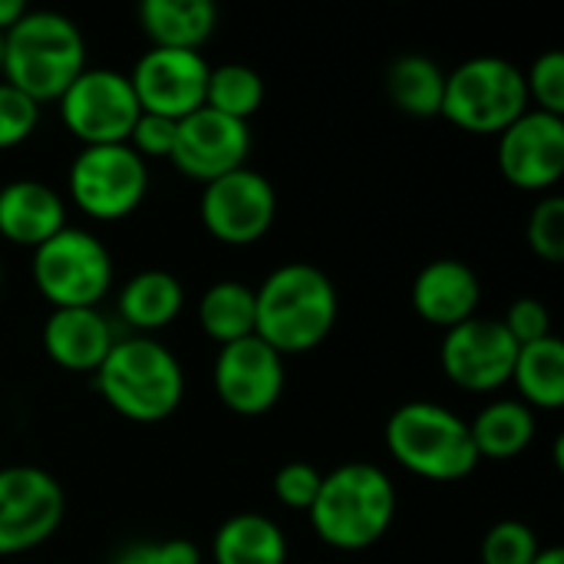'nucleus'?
<instances>
[{
	"instance_id": "1",
	"label": "nucleus",
	"mask_w": 564,
	"mask_h": 564,
	"mask_svg": "<svg viewBox=\"0 0 564 564\" xmlns=\"http://www.w3.org/2000/svg\"><path fill=\"white\" fill-rule=\"evenodd\" d=\"M340 314L337 288L317 264L288 261L254 288V337L281 357L317 350Z\"/></svg>"
},
{
	"instance_id": "2",
	"label": "nucleus",
	"mask_w": 564,
	"mask_h": 564,
	"mask_svg": "<svg viewBox=\"0 0 564 564\" xmlns=\"http://www.w3.org/2000/svg\"><path fill=\"white\" fill-rule=\"evenodd\" d=\"M307 519L327 549L364 552L390 532L397 519V486L373 463H344L324 476Z\"/></svg>"
},
{
	"instance_id": "3",
	"label": "nucleus",
	"mask_w": 564,
	"mask_h": 564,
	"mask_svg": "<svg viewBox=\"0 0 564 564\" xmlns=\"http://www.w3.org/2000/svg\"><path fill=\"white\" fill-rule=\"evenodd\" d=\"M86 69V40L79 26L56 10H26L3 33L0 79L17 86L36 106L56 102Z\"/></svg>"
},
{
	"instance_id": "4",
	"label": "nucleus",
	"mask_w": 564,
	"mask_h": 564,
	"mask_svg": "<svg viewBox=\"0 0 564 564\" xmlns=\"http://www.w3.org/2000/svg\"><path fill=\"white\" fill-rule=\"evenodd\" d=\"M383 440L397 466L426 482H463L482 463L469 420L433 400H410L397 406L387 420Z\"/></svg>"
},
{
	"instance_id": "5",
	"label": "nucleus",
	"mask_w": 564,
	"mask_h": 564,
	"mask_svg": "<svg viewBox=\"0 0 564 564\" xmlns=\"http://www.w3.org/2000/svg\"><path fill=\"white\" fill-rule=\"evenodd\" d=\"M99 397L132 423L169 420L185 397V373L178 357L155 337H122L99 364Z\"/></svg>"
},
{
	"instance_id": "6",
	"label": "nucleus",
	"mask_w": 564,
	"mask_h": 564,
	"mask_svg": "<svg viewBox=\"0 0 564 564\" xmlns=\"http://www.w3.org/2000/svg\"><path fill=\"white\" fill-rule=\"evenodd\" d=\"M529 109L525 73L506 56H473L446 73L443 112L453 126L476 135H499Z\"/></svg>"
},
{
	"instance_id": "7",
	"label": "nucleus",
	"mask_w": 564,
	"mask_h": 564,
	"mask_svg": "<svg viewBox=\"0 0 564 564\" xmlns=\"http://www.w3.org/2000/svg\"><path fill=\"white\" fill-rule=\"evenodd\" d=\"M33 284L53 311L99 307L112 291V254L86 228H63L33 248Z\"/></svg>"
},
{
	"instance_id": "8",
	"label": "nucleus",
	"mask_w": 564,
	"mask_h": 564,
	"mask_svg": "<svg viewBox=\"0 0 564 564\" xmlns=\"http://www.w3.org/2000/svg\"><path fill=\"white\" fill-rule=\"evenodd\" d=\"M69 202L93 221H122L149 195V165L126 145H83L66 172Z\"/></svg>"
},
{
	"instance_id": "9",
	"label": "nucleus",
	"mask_w": 564,
	"mask_h": 564,
	"mask_svg": "<svg viewBox=\"0 0 564 564\" xmlns=\"http://www.w3.org/2000/svg\"><path fill=\"white\" fill-rule=\"evenodd\" d=\"M56 102H59L63 126L83 145L129 142V132L142 116L129 73L109 66H86Z\"/></svg>"
},
{
	"instance_id": "10",
	"label": "nucleus",
	"mask_w": 564,
	"mask_h": 564,
	"mask_svg": "<svg viewBox=\"0 0 564 564\" xmlns=\"http://www.w3.org/2000/svg\"><path fill=\"white\" fill-rule=\"evenodd\" d=\"M66 496L56 476L40 466L0 469V558L40 549L56 535Z\"/></svg>"
},
{
	"instance_id": "11",
	"label": "nucleus",
	"mask_w": 564,
	"mask_h": 564,
	"mask_svg": "<svg viewBox=\"0 0 564 564\" xmlns=\"http://www.w3.org/2000/svg\"><path fill=\"white\" fill-rule=\"evenodd\" d=\"M198 215L205 231L231 248L258 245L278 218V192L258 169H235L202 188Z\"/></svg>"
},
{
	"instance_id": "12",
	"label": "nucleus",
	"mask_w": 564,
	"mask_h": 564,
	"mask_svg": "<svg viewBox=\"0 0 564 564\" xmlns=\"http://www.w3.org/2000/svg\"><path fill=\"white\" fill-rule=\"evenodd\" d=\"M519 344L509 337L499 317H469L446 330L440 344V364L453 387L466 393H496L512 383Z\"/></svg>"
},
{
	"instance_id": "13",
	"label": "nucleus",
	"mask_w": 564,
	"mask_h": 564,
	"mask_svg": "<svg viewBox=\"0 0 564 564\" xmlns=\"http://www.w3.org/2000/svg\"><path fill=\"white\" fill-rule=\"evenodd\" d=\"M496 162L509 185L552 195L564 175V119L542 109H525L509 129L499 132Z\"/></svg>"
},
{
	"instance_id": "14",
	"label": "nucleus",
	"mask_w": 564,
	"mask_h": 564,
	"mask_svg": "<svg viewBox=\"0 0 564 564\" xmlns=\"http://www.w3.org/2000/svg\"><path fill=\"white\" fill-rule=\"evenodd\" d=\"M208 73H212V66L195 50L149 46L135 59L129 83H132V93H135L142 112L182 122L185 116H192L205 106Z\"/></svg>"
},
{
	"instance_id": "15",
	"label": "nucleus",
	"mask_w": 564,
	"mask_h": 564,
	"mask_svg": "<svg viewBox=\"0 0 564 564\" xmlns=\"http://www.w3.org/2000/svg\"><path fill=\"white\" fill-rule=\"evenodd\" d=\"M215 397L238 416H264L278 406L288 373L284 357L271 350L261 337H245L218 347L212 367Z\"/></svg>"
},
{
	"instance_id": "16",
	"label": "nucleus",
	"mask_w": 564,
	"mask_h": 564,
	"mask_svg": "<svg viewBox=\"0 0 564 564\" xmlns=\"http://www.w3.org/2000/svg\"><path fill=\"white\" fill-rule=\"evenodd\" d=\"M251 155V129L248 122L228 119L212 109H198L185 116L175 129L172 165L192 182H215L235 169H245Z\"/></svg>"
},
{
	"instance_id": "17",
	"label": "nucleus",
	"mask_w": 564,
	"mask_h": 564,
	"mask_svg": "<svg viewBox=\"0 0 564 564\" xmlns=\"http://www.w3.org/2000/svg\"><path fill=\"white\" fill-rule=\"evenodd\" d=\"M410 301L423 324L449 330V327L476 317L479 301H482V284H479V274L466 261L436 258L420 268Z\"/></svg>"
},
{
	"instance_id": "18",
	"label": "nucleus",
	"mask_w": 564,
	"mask_h": 564,
	"mask_svg": "<svg viewBox=\"0 0 564 564\" xmlns=\"http://www.w3.org/2000/svg\"><path fill=\"white\" fill-rule=\"evenodd\" d=\"M116 344V330L99 307L53 311L43 324L46 357L69 373H96Z\"/></svg>"
},
{
	"instance_id": "19",
	"label": "nucleus",
	"mask_w": 564,
	"mask_h": 564,
	"mask_svg": "<svg viewBox=\"0 0 564 564\" xmlns=\"http://www.w3.org/2000/svg\"><path fill=\"white\" fill-rule=\"evenodd\" d=\"M66 228L63 195L40 178H13L0 188V238L20 248H40Z\"/></svg>"
},
{
	"instance_id": "20",
	"label": "nucleus",
	"mask_w": 564,
	"mask_h": 564,
	"mask_svg": "<svg viewBox=\"0 0 564 564\" xmlns=\"http://www.w3.org/2000/svg\"><path fill=\"white\" fill-rule=\"evenodd\" d=\"M182 307H185V288L175 274L162 268L132 274L116 294L119 321L129 330H135V337H152L155 330H165L169 324L178 321Z\"/></svg>"
},
{
	"instance_id": "21",
	"label": "nucleus",
	"mask_w": 564,
	"mask_h": 564,
	"mask_svg": "<svg viewBox=\"0 0 564 564\" xmlns=\"http://www.w3.org/2000/svg\"><path fill=\"white\" fill-rule=\"evenodd\" d=\"M218 23L212 0H142L139 26L152 46L162 50H202Z\"/></svg>"
},
{
	"instance_id": "22",
	"label": "nucleus",
	"mask_w": 564,
	"mask_h": 564,
	"mask_svg": "<svg viewBox=\"0 0 564 564\" xmlns=\"http://www.w3.org/2000/svg\"><path fill=\"white\" fill-rule=\"evenodd\" d=\"M215 564H288L284 529L261 512H238L225 519L212 539Z\"/></svg>"
},
{
	"instance_id": "23",
	"label": "nucleus",
	"mask_w": 564,
	"mask_h": 564,
	"mask_svg": "<svg viewBox=\"0 0 564 564\" xmlns=\"http://www.w3.org/2000/svg\"><path fill=\"white\" fill-rule=\"evenodd\" d=\"M469 433L476 443L479 459H516L522 456L535 440V410H529L522 400H492L486 403L476 420H469Z\"/></svg>"
},
{
	"instance_id": "24",
	"label": "nucleus",
	"mask_w": 564,
	"mask_h": 564,
	"mask_svg": "<svg viewBox=\"0 0 564 564\" xmlns=\"http://www.w3.org/2000/svg\"><path fill=\"white\" fill-rule=\"evenodd\" d=\"M512 383L529 410L555 413L564 406V344L552 334L545 340L519 347Z\"/></svg>"
},
{
	"instance_id": "25",
	"label": "nucleus",
	"mask_w": 564,
	"mask_h": 564,
	"mask_svg": "<svg viewBox=\"0 0 564 564\" xmlns=\"http://www.w3.org/2000/svg\"><path fill=\"white\" fill-rule=\"evenodd\" d=\"M387 96L390 102L413 116V119H433L443 112V93H446V73L436 59L423 53H403L387 66Z\"/></svg>"
},
{
	"instance_id": "26",
	"label": "nucleus",
	"mask_w": 564,
	"mask_h": 564,
	"mask_svg": "<svg viewBox=\"0 0 564 564\" xmlns=\"http://www.w3.org/2000/svg\"><path fill=\"white\" fill-rule=\"evenodd\" d=\"M198 324L218 347L254 334V288L245 281H215L198 301Z\"/></svg>"
},
{
	"instance_id": "27",
	"label": "nucleus",
	"mask_w": 564,
	"mask_h": 564,
	"mask_svg": "<svg viewBox=\"0 0 564 564\" xmlns=\"http://www.w3.org/2000/svg\"><path fill=\"white\" fill-rule=\"evenodd\" d=\"M261 102H264V79L258 69L245 63H221L208 73L205 109L248 122L261 109Z\"/></svg>"
},
{
	"instance_id": "28",
	"label": "nucleus",
	"mask_w": 564,
	"mask_h": 564,
	"mask_svg": "<svg viewBox=\"0 0 564 564\" xmlns=\"http://www.w3.org/2000/svg\"><path fill=\"white\" fill-rule=\"evenodd\" d=\"M542 542L532 525L519 519H502L496 522L479 545V562L482 564H532L539 555Z\"/></svg>"
},
{
	"instance_id": "29",
	"label": "nucleus",
	"mask_w": 564,
	"mask_h": 564,
	"mask_svg": "<svg viewBox=\"0 0 564 564\" xmlns=\"http://www.w3.org/2000/svg\"><path fill=\"white\" fill-rule=\"evenodd\" d=\"M525 241L535 258L545 264L564 261V198L562 195H542L525 221Z\"/></svg>"
},
{
	"instance_id": "30",
	"label": "nucleus",
	"mask_w": 564,
	"mask_h": 564,
	"mask_svg": "<svg viewBox=\"0 0 564 564\" xmlns=\"http://www.w3.org/2000/svg\"><path fill=\"white\" fill-rule=\"evenodd\" d=\"M525 89L529 102L535 109L562 116L564 119V53L562 50H545L525 73Z\"/></svg>"
},
{
	"instance_id": "31",
	"label": "nucleus",
	"mask_w": 564,
	"mask_h": 564,
	"mask_svg": "<svg viewBox=\"0 0 564 564\" xmlns=\"http://www.w3.org/2000/svg\"><path fill=\"white\" fill-rule=\"evenodd\" d=\"M40 126V106L17 86L0 79V149L23 145Z\"/></svg>"
},
{
	"instance_id": "32",
	"label": "nucleus",
	"mask_w": 564,
	"mask_h": 564,
	"mask_svg": "<svg viewBox=\"0 0 564 564\" xmlns=\"http://www.w3.org/2000/svg\"><path fill=\"white\" fill-rule=\"evenodd\" d=\"M321 482H324V473L317 466L297 459V463H288V466H281L274 473L271 489H274V496H278V502L284 509H291V512H311V506H314V499L321 492Z\"/></svg>"
},
{
	"instance_id": "33",
	"label": "nucleus",
	"mask_w": 564,
	"mask_h": 564,
	"mask_svg": "<svg viewBox=\"0 0 564 564\" xmlns=\"http://www.w3.org/2000/svg\"><path fill=\"white\" fill-rule=\"evenodd\" d=\"M499 321H502V327L509 330V337L519 347L552 337V314H549V307L539 297H519V301H512L509 311H506V317H499Z\"/></svg>"
},
{
	"instance_id": "34",
	"label": "nucleus",
	"mask_w": 564,
	"mask_h": 564,
	"mask_svg": "<svg viewBox=\"0 0 564 564\" xmlns=\"http://www.w3.org/2000/svg\"><path fill=\"white\" fill-rule=\"evenodd\" d=\"M175 129L178 122L165 119V116H152V112H142L129 132V149L149 162V159H172V149H175Z\"/></svg>"
},
{
	"instance_id": "35",
	"label": "nucleus",
	"mask_w": 564,
	"mask_h": 564,
	"mask_svg": "<svg viewBox=\"0 0 564 564\" xmlns=\"http://www.w3.org/2000/svg\"><path fill=\"white\" fill-rule=\"evenodd\" d=\"M112 564H202V555L192 542L185 539H169V542H132L126 545Z\"/></svg>"
},
{
	"instance_id": "36",
	"label": "nucleus",
	"mask_w": 564,
	"mask_h": 564,
	"mask_svg": "<svg viewBox=\"0 0 564 564\" xmlns=\"http://www.w3.org/2000/svg\"><path fill=\"white\" fill-rule=\"evenodd\" d=\"M26 10H30V7H26L23 0H0V33L13 30V26L23 20Z\"/></svg>"
},
{
	"instance_id": "37",
	"label": "nucleus",
	"mask_w": 564,
	"mask_h": 564,
	"mask_svg": "<svg viewBox=\"0 0 564 564\" xmlns=\"http://www.w3.org/2000/svg\"><path fill=\"white\" fill-rule=\"evenodd\" d=\"M532 564H564V552L558 545H542Z\"/></svg>"
},
{
	"instance_id": "38",
	"label": "nucleus",
	"mask_w": 564,
	"mask_h": 564,
	"mask_svg": "<svg viewBox=\"0 0 564 564\" xmlns=\"http://www.w3.org/2000/svg\"><path fill=\"white\" fill-rule=\"evenodd\" d=\"M0 69H3V33H0Z\"/></svg>"
},
{
	"instance_id": "39",
	"label": "nucleus",
	"mask_w": 564,
	"mask_h": 564,
	"mask_svg": "<svg viewBox=\"0 0 564 564\" xmlns=\"http://www.w3.org/2000/svg\"><path fill=\"white\" fill-rule=\"evenodd\" d=\"M0 284H3V271H0Z\"/></svg>"
}]
</instances>
